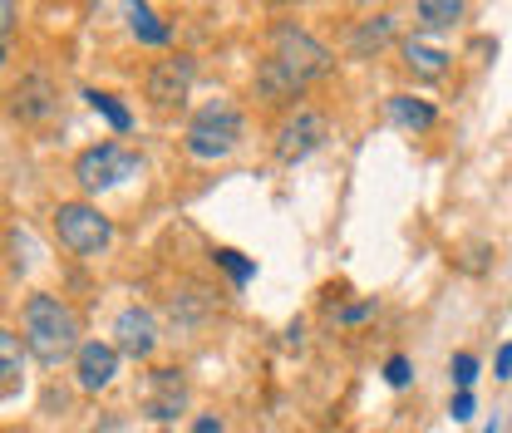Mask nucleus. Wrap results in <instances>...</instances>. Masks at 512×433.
<instances>
[{"instance_id": "obj_3", "label": "nucleus", "mask_w": 512, "mask_h": 433, "mask_svg": "<svg viewBox=\"0 0 512 433\" xmlns=\"http://www.w3.org/2000/svg\"><path fill=\"white\" fill-rule=\"evenodd\" d=\"M242 138H247L242 109L232 99H212V104H202L188 119L183 148H188V158H197V163H222V158H232L242 148Z\"/></svg>"}, {"instance_id": "obj_4", "label": "nucleus", "mask_w": 512, "mask_h": 433, "mask_svg": "<svg viewBox=\"0 0 512 433\" xmlns=\"http://www.w3.org/2000/svg\"><path fill=\"white\" fill-rule=\"evenodd\" d=\"M325 138H330L325 109H316V104H291V109L281 114L276 133H271V153H276V163L296 168V163H306V158L316 153Z\"/></svg>"}, {"instance_id": "obj_19", "label": "nucleus", "mask_w": 512, "mask_h": 433, "mask_svg": "<svg viewBox=\"0 0 512 433\" xmlns=\"http://www.w3.org/2000/svg\"><path fill=\"white\" fill-rule=\"evenodd\" d=\"M84 99H89V109H94V114H104V119L114 124V133H128V128H133V114H128V109L114 99V94H109V89H89Z\"/></svg>"}, {"instance_id": "obj_10", "label": "nucleus", "mask_w": 512, "mask_h": 433, "mask_svg": "<svg viewBox=\"0 0 512 433\" xmlns=\"http://www.w3.org/2000/svg\"><path fill=\"white\" fill-rule=\"evenodd\" d=\"M119 350H114V340H84L79 345V355H74V379H79V389L84 394H99V389H109L114 379H119Z\"/></svg>"}, {"instance_id": "obj_27", "label": "nucleus", "mask_w": 512, "mask_h": 433, "mask_svg": "<svg viewBox=\"0 0 512 433\" xmlns=\"http://www.w3.org/2000/svg\"><path fill=\"white\" fill-rule=\"evenodd\" d=\"M10 25H15V5H10V0H0V35H5Z\"/></svg>"}, {"instance_id": "obj_9", "label": "nucleus", "mask_w": 512, "mask_h": 433, "mask_svg": "<svg viewBox=\"0 0 512 433\" xmlns=\"http://www.w3.org/2000/svg\"><path fill=\"white\" fill-rule=\"evenodd\" d=\"M114 350L128 360H148L158 350V315L148 306H124L114 320Z\"/></svg>"}, {"instance_id": "obj_26", "label": "nucleus", "mask_w": 512, "mask_h": 433, "mask_svg": "<svg viewBox=\"0 0 512 433\" xmlns=\"http://www.w3.org/2000/svg\"><path fill=\"white\" fill-rule=\"evenodd\" d=\"M192 433H222V419H212V414H202V419L192 424Z\"/></svg>"}, {"instance_id": "obj_29", "label": "nucleus", "mask_w": 512, "mask_h": 433, "mask_svg": "<svg viewBox=\"0 0 512 433\" xmlns=\"http://www.w3.org/2000/svg\"><path fill=\"white\" fill-rule=\"evenodd\" d=\"M0 60H5V55H0Z\"/></svg>"}, {"instance_id": "obj_1", "label": "nucleus", "mask_w": 512, "mask_h": 433, "mask_svg": "<svg viewBox=\"0 0 512 433\" xmlns=\"http://www.w3.org/2000/svg\"><path fill=\"white\" fill-rule=\"evenodd\" d=\"M330 69H335V50H330L325 40H316L311 30L281 20V25L271 30L266 60L256 64V94H261L266 104H296Z\"/></svg>"}, {"instance_id": "obj_12", "label": "nucleus", "mask_w": 512, "mask_h": 433, "mask_svg": "<svg viewBox=\"0 0 512 433\" xmlns=\"http://www.w3.org/2000/svg\"><path fill=\"white\" fill-rule=\"evenodd\" d=\"M183 409H188V379H183V370H153L148 414L153 419H178Z\"/></svg>"}, {"instance_id": "obj_2", "label": "nucleus", "mask_w": 512, "mask_h": 433, "mask_svg": "<svg viewBox=\"0 0 512 433\" xmlns=\"http://www.w3.org/2000/svg\"><path fill=\"white\" fill-rule=\"evenodd\" d=\"M20 345L25 355H35L40 365H64L79 355L84 345V320L79 310L69 306L64 296H50V291H35L25 306H20Z\"/></svg>"}, {"instance_id": "obj_16", "label": "nucleus", "mask_w": 512, "mask_h": 433, "mask_svg": "<svg viewBox=\"0 0 512 433\" xmlns=\"http://www.w3.org/2000/svg\"><path fill=\"white\" fill-rule=\"evenodd\" d=\"M212 310H217V301H212V291H202V286H188L183 296H173V301H168V315H173L178 325H188V330L192 325H202Z\"/></svg>"}, {"instance_id": "obj_5", "label": "nucleus", "mask_w": 512, "mask_h": 433, "mask_svg": "<svg viewBox=\"0 0 512 433\" xmlns=\"http://www.w3.org/2000/svg\"><path fill=\"white\" fill-rule=\"evenodd\" d=\"M55 237L74 256H104L114 247V222L94 202H60L55 207Z\"/></svg>"}, {"instance_id": "obj_20", "label": "nucleus", "mask_w": 512, "mask_h": 433, "mask_svg": "<svg viewBox=\"0 0 512 433\" xmlns=\"http://www.w3.org/2000/svg\"><path fill=\"white\" fill-rule=\"evenodd\" d=\"M212 261L232 276V286H247V281L256 276V261H247L242 251H232V247H217V251H212Z\"/></svg>"}, {"instance_id": "obj_7", "label": "nucleus", "mask_w": 512, "mask_h": 433, "mask_svg": "<svg viewBox=\"0 0 512 433\" xmlns=\"http://www.w3.org/2000/svg\"><path fill=\"white\" fill-rule=\"evenodd\" d=\"M133 173H138V153H128L124 143H94L74 158V183L84 192H109Z\"/></svg>"}, {"instance_id": "obj_25", "label": "nucleus", "mask_w": 512, "mask_h": 433, "mask_svg": "<svg viewBox=\"0 0 512 433\" xmlns=\"http://www.w3.org/2000/svg\"><path fill=\"white\" fill-rule=\"evenodd\" d=\"M493 379H512V340L498 345V360H493Z\"/></svg>"}, {"instance_id": "obj_17", "label": "nucleus", "mask_w": 512, "mask_h": 433, "mask_svg": "<svg viewBox=\"0 0 512 433\" xmlns=\"http://www.w3.org/2000/svg\"><path fill=\"white\" fill-rule=\"evenodd\" d=\"M128 25H133V35L143 45H168L173 40V25H163L153 5H128Z\"/></svg>"}, {"instance_id": "obj_21", "label": "nucleus", "mask_w": 512, "mask_h": 433, "mask_svg": "<svg viewBox=\"0 0 512 433\" xmlns=\"http://www.w3.org/2000/svg\"><path fill=\"white\" fill-rule=\"evenodd\" d=\"M473 379H478V360H473L468 350H458V355H453V384H458V389H473Z\"/></svg>"}, {"instance_id": "obj_6", "label": "nucleus", "mask_w": 512, "mask_h": 433, "mask_svg": "<svg viewBox=\"0 0 512 433\" xmlns=\"http://www.w3.org/2000/svg\"><path fill=\"white\" fill-rule=\"evenodd\" d=\"M192 79H197V60L192 55H163V60L148 64V74H143V99L158 109V114H173V109H183L192 94Z\"/></svg>"}, {"instance_id": "obj_15", "label": "nucleus", "mask_w": 512, "mask_h": 433, "mask_svg": "<svg viewBox=\"0 0 512 433\" xmlns=\"http://www.w3.org/2000/svg\"><path fill=\"white\" fill-rule=\"evenodd\" d=\"M20 384H25V345H20L15 330L0 325V399L15 394Z\"/></svg>"}, {"instance_id": "obj_24", "label": "nucleus", "mask_w": 512, "mask_h": 433, "mask_svg": "<svg viewBox=\"0 0 512 433\" xmlns=\"http://www.w3.org/2000/svg\"><path fill=\"white\" fill-rule=\"evenodd\" d=\"M375 296H370V301H360V306H345V310H335V320H340V325H360V320H370V315H375Z\"/></svg>"}, {"instance_id": "obj_13", "label": "nucleus", "mask_w": 512, "mask_h": 433, "mask_svg": "<svg viewBox=\"0 0 512 433\" xmlns=\"http://www.w3.org/2000/svg\"><path fill=\"white\" fill-rule=\"evenodd\" d=\"M448 60H453L448 50L429 45V40H419V35H409V40H404V69H409L414 79H444Z\"/></svg>"}, {"instance_id": "obj_8", "label": "nucleus", "mask_w": 512, "mask_h": 433, "mask_svg": "<svg viewBox=\"0 0 512 433\" xmlns=\"http://www.w3.org/2000/svg\"><path fill=\"white\" fill-rule=\"evenodd\" d=\"M10 114L25 128H50L60 119V84L50 74H20L15 89H10Z\"/></svg>"}, {"instance_id": "obj_22", "label": "nucleus", "mask_w": 512, "mask_h": 433, "mask_svg": "<svg viewBox=\"0 0 512 433\" xmlns=\"http://www.w3.org/2000/svg\"><path fill=\"white\" fill-rule=\"evenodd\" d=\"M414 374H409V355H389V365H384V384L389 389H404Z\"/></svg>"}, {"instance_id": "obj_18", "label": "nucleus", "mask_w": 512, "mask_h": 433, "mask_svg": "<svg viewBox=\"0 0 512 433\" xmlns=\"http://www.w3.org/2000/svg\"><path fill=\"white\" fill-rule=\"evenodd\" d=\"M463 15H468L463 0H419V5H414V20L429 25V30H448V25H458Z\"/></svg>"}, {"instance_id": "obj_11", "label": "nucleus", "mask_w": 512, "mask_h": 433, "mask_svg": "<svg viewBox=\"0 0 512 433\" xmlns=\"http://www.w3.org/2000/svg\"><path fill=\"white\" fill-rule=\"evenodd\" d=\"M394 30H399V15H394V10L355 20V30H350V55H355V60H375L384 45L394 40Z\"/></svg>"}, {"instance_id": "obj_14", "label": "nucleus", "mask_w": 512, "mask_h": 433, "mask_svg": "<svg viewBox=\"0 0 512 433\" xmlns=\"http://www.w3.org/2000/svg\"><path fill=\"white\" fill-rule=\"evenodd\" d=\"M389 119L399 128H414V133H429L439 124V109L429 99H414V94H389Z\"/></svg>"}, {"instance_id": "obj_28", "label": "nucleus", "mask_w": 512, "mask_h": 433, "mask_svg": "<svg viewBox=\"0 0 512 433\" xmlns=\"http://www.w3.org/2000/svg\"><path fill=\"white\" fill-rule=\"evenodd\" d=\"M483 433H498V419H493V424H488V429H483Z\"/></svg>"}, {"instance_id": "obj_23", "label": "nucleus", "mask_w": 512, "mask_h": 433, "mask_svg": "<svg viewBox=\"0 0 512 433\" xmlns=\"http://www.w3.org/2000/svg\"><path fill=\"white\" fill-rule=\"evenodd\" d=\"M473 409H478L473 389H458V394H453V404H448V414H453L458 424H468V419H473Z\"/></svg>"}]
</instances>
